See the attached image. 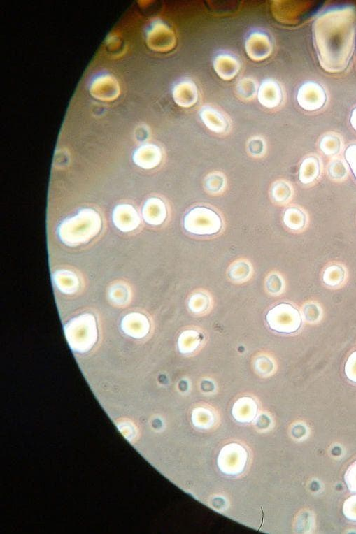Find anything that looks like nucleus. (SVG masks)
<instances>
[{
	"label": "nucleus",
	"instance_id": "obj_1",
	"mask_svg": "<svg viewBox=\"0 0 356 534\" xmlns=\"http://www.w3.org/2000/svg\"><path fill=\"white\" fill-rule=\"evenodd\" d=\"M313 42L321 68L329 73L346 70L356 41V10L351 6L329 10L313 24Z\"/></svg>",
	"mask_w": 356,
	"mask_h": 534
},
{
	"label": "nucleus",
	"instance_id": "obj_2",
	"mask_svg": "<svg viewBox=\"0 0 356 534\" xmlns=\"http://www.w3.org/2000/svg\"><path fill=\"white\" fill-rule=\"evenodd\" d=\"M183 225L185 231L199 237H211L224 229V219L220 212L208 205H197L185 215Z\"/></svg>",
	"mask_w": 356,
	"mask_h": 534
},
{
	"label": "nucleus",
	"instance_id": "obj_3",
	"mask_svg": "<svg viewBox=\"0 0 356 534\" xmlns=\"http://www.w3.org/2000/svg\"><path fill=\"white\" fill-rule=\"evenodd\" d=\"M265 322L273 332L282 335L298 334L304 326L301 310L290 302L274 305L266 313Z\"/></svg>",
	"mask_w": 356,
	"mask_h": 534
},
{
	"label": "nucleus",
	"instance_id": "obj_4",
	"mask_svg": "<svg viewBox=\"0 0 356 534\" xmlns=\"http://www.w3.org/2000/svg\"><path fill=\"white\" fill-rule=\"evenodd\" d=\"M207 335L205 331L197 326L186 328L180 332L177 339V348L180 354L191 357L205 347Z\"/></svg>",
	"mask_w": 356,
	"mask_h": 534
},
{
	"label": "nucleus",
	"instance_id": "obj_5",
	"mask_svg": "<svg viewBox=\"0 0 356 534\" xmlns=\"http://www.w3.org/2000/svg\"><path fill=\"white\" fill-rule=\"evenodd\" d=\"M297 99L299 106L308 112L320 110L326 102V94L322 87L315 82H306L298 90Z\"/></svg>",
	"mask_w": 356,
	"mask_h": 534
},
{
	"label": "nucleus",
	"instance_id": "obj_6",
	"mask_svg": "<svg viewBox=\"0 0 356 534\" xmlns=\"http://www.w3.org/2000/svg\"><path fill=\"white\" fill-rule=\"evenodd\" d=\"M323 173V165L318 157L309 155L300 163L298 170V181L306 188L316 185Z\"/></svg>",
	"mask_w": 356,
	"mask_h": 534
},
{
	"label": "nucleus",
	"instance_id": "obj_7",
	"mask_svg": "<svg viewBox=\"0 0 356 534\" xmlns=\"http://www.w3.org/2000/svg\"><path fill=\"white\" fill-rule=\"evenodd\" d=\"M142 217L144 222L150 226L163 225L169 217L167 203L159 196L150 197L143 204Z\"/></svg>",
	"mask_w": 356,
	"mask_h": 534
},
{
	"label": "nucleus",
	"instance_id": "obj_8",
	"mask_svg": "<svg viewBox=\"0 0 356 534\" xmlns=\"http://www.w3.org/2000/svg\"><path fill=\"white\" fill-rule=\"evenodd\" d=\"M309 215L306 210L297 205H290L283 210L282 222L285 228L292 233H301L309 226Z\"/></svg>",
	"mask_w": 356,
	"mask_h": 534
},
{
	"label": "nucleus",
	"instance_id": "obj_9",
	"mask_svg": "<svg viewBox=\"0 0 356 534\" xmlns=\"http://www.w3.org/2000/svg\"><path fill=\"white\" fill-rule=\"evenodd\" d=\"M347 268L339 262H332L323 268L321 282L327 289L337 290L344 287L348 281Z\"/></svg>",
	"mask_w": 356,
	"mask_h": 534
},
{
	"label": "nucleus",
	"instance_id": "obj_10",
	"mask_svg": "<svg viewBox=\"0 0 356 534\" xmlns=\"http://www.w3.org/2000/svg\"><path fill=\"white\" fill-rule=\"evenodd\" d=\"M245 48L248 57L255 62L265 60L272 51L269 38L261 33L251 34L246 40Z\"/></svg>",
	"mask_w": 356,
	"mask_h": 534
},
{
	"label": "nucleus",
	"instance_id": "obj_11",
	"mask_svg": "<svg viewBox=\"0 0 356 534\" xmlns=\"http://www.w3.org/2000/svg\"><path fill=\"white\" fill-rule=\"evenodd\" d=\"M214 300L210 292L205 289L193 291L187 301V309L195 316L202 317L208 315L213 308Z\"/></svg>",
	"mask_w": 356,
	"mask_h": 534
},
{
	"label": "nucleus",
	"instance_id": "obj_12",
	"mask_svg": "<svg viewBox=\"0 0 356 534\" xmlns=\"http://www.w3.org/2000/svg\"><path fill=\"white\" fill-rule=\"evenodd\" d=\"M252 264L247 259L241 258L233 261L227 268V276L229 280L236 284H243L249 282L253 277Z\"/></svg>",
	"mask_w": 356,
	"mask_h": 534
},
{
	"label": "nucleus",
	"instance_id": "obj_13",
	"mask_svg": "<svg viewBox=\"0 0 356 534\" xmlns=\"http://www.w3.org/2000/svg\"><path fill=\"white\" fill-rule=\"evenodd\" d=\"M136 164L145 170H152L160 166L163 159L161 149L155 145L141 147L136 155Z\"/></svg>",
	"mask_w": 356,
	"mask_h": 534
},
{
	"label": "nucleus",
	"instance_id": "obj_14",
	"mask_svg": "<svg viewBox=\"0 0 356 534\" xmlns=\"http://www.w3.org/2000/svg\"><path fill=\"white\" fill-rule=\"evenodd\" d=\"M294 196L292 185L285 179L273 182L269 189V197L271 202L280 207L287 205Z\"/></svg>",
	"mask_w": 356,
	"mask_h": 534
},
{
	"label": "nucleus",
	"instance_id": "obj_15",
	"mask_svg": "<svg viewBox=\"0 0 356 534\" xmlns=\"http://www.w3.org/2000/svg\"><path fill=\"white\" fill-rule=\"evenodd\" d=\"M175 103L182 108H190L198 101V91L194 83L190 81L181 82L173 89Z\"/></svg>",
	"mask_w": 356,
	"mask_h": 534
},
{
	"label": "nucleus",
	"instance_id": "obj_16",
	"mask_svg": "<svg viewBox=\"0 0 356 534\" xmlns=\"http://www.w3.org/2000/svg\"><path fill=\"white\" fill-rule=\"evenodd\" d=\"M259 103L267 108H274L278 106L282 100L280 87L276 82L268 80L264 81L257 92Z\"/></svg>",
	"mask_w": 356,
	"mask_h": 534
},
{
	"label": "nucleus",
	"instance_id": "obj_17",
	"mask_svg": "<svg viewBox=\"0 0 356 534\" xmlns=\"http://www.w3.org/2000/svg\"><path fill=\"white\" fill-rule=\"evenodd\" d=\"M213 68L220 78L229 81L238 73L240 65L238 61L231 55H221L214 60Z\"/></svg>",
	"mask_w": 356,
	"mask_h": 534
},
{
	"label": "nucleus",
	"instance_id": "obj_18",
	"mask_svg": "<svg viewBox=\"0 0 356 534\" xmlns=\"http://www.w3.org/2000/svg\"><path fill=\"white\" fill-rule=\"evenodd\" d=\"M252 366L254 372L262 378L273 375L278 369L275 358L267 352H259L252 359Z\"/></svg>",
	"mask_w": 356,
	"mask_h": 534
},
{
	"label": "nucleus",
	"instance_id": "obj_19",
	"mask_svg": "<svg viewBox=\"0 0 356 534\" xmlns=\"http://www.w3.org/2000/svg\"><path fill=\"white\" fill-rule=\"evenodd\" d=\"M203 185L205 192L210 196H221L227 190V179L223 173L213 171L206 175Z\"/></svg>",
	"mask_w": 356,
	"mask_h": 534
},
{
	"label": "nucleus",
	"instance_id": "obj_20",
	"mask_svg": "<svg viewBox=\"0 0 356 534\" xmlns=\"http://www.w3.org/2000/svg\"><path fill=\"white\" fill-rule=\"evenodd\" d=\"M200 117L204 125L217 134H225L228 128L227 122L220 113L212 108L201 110Z\"/></svg>",
	"mask_w": 356,
	"mask_h": 534
},
{
	"label": "nucleus",
	"instance_id": "obj_21",
	"mask_svg": "<svg viewBox=\"0 0 356 534\" xmlns=\"http://www.w3.org/2000/svg\"><path fill=\"white\" fill-rule=\"evenodd\" d=\"M264 289L271 296H281L286 289V281L283 275L276 270L268 273L264 280Z\"/></svg>",
	"mask_w": 356,
	"mask_h": 534
},
{
	"label": "nucleus",
	"instance_id": "obj_22",
	"mask_svg": "<svg viewBox=\"0 0 356 534\" xmlns=\"http://www.w3.org/2000/svg\"><path fill=\"white\" fill-rule=\"evenodd\" d=\"M349 173L350 171L347 164L341 159L332 160L326 168L327 177L335 183H341L346 181L348 178Z\"/></svg>",
	"mask_w": 356,
	"mask_h": 534
},
{
	"label": "nucleus",
	"instance_id": "obj_23",
	"mask_svg": "<svg viewBox=\"0 0 356 534\" xmlns=\"http://www.w3.org/2000/svg\"><path fill=\"white\" fill-rule=\"evenodd\" d=\"M300 310L304 322L308 324H318L321 322L323 319V308L317 301H306L302 305Z\"/></svg>",
	"mask_w": 356,
	"mask_h": 534
},
{
	"label": "nucleus",
	"instance_id": "obj_24",
	"mask_svg": "<svg viewBox=\"0 0 356 534\" xmlns=\"http://www.w3.org/2000/svg\"><path fill=\"white\" fill-rule=\"evenodd\" d=\"M318 147L321 153L327 157H334L341 151V139L332 134L324 136L319 142Z\"/></svg>",
	"mask_w": 356,
	"mask_h": 534
},
{
	"label": "nucleus",
	"instance_id": "obj_25",
	"mask_svg": "<svg viewBox=\"0 0 356 534\" xmlns=\"http://www.w3.org/2000/svg\"><path fill=\"white\" fill-rule=\"evenodd\" d=\"M343 372L349 381L356 384V349L348 356L344 364Z\"/></svg>",
	"mask_w": 356,
	"mask_h": 534
},
{
	"label": "nucleus",
	"instance_id": "obj_26",
	"mask_svg": "<svg viewBox=\"0 0 356 534\" xmlns=\"http://www.w3.org/2000/svg\"><path fill=\"white\" fill-rule=\"evenodd\" d=\"M343 158L351 175L356 182V144H350L346 148Z\"/></svg>",
	"mask_w": 356,
	"mask_h": 534
},
{
	"label": "nucleus",
	"instance_id": "obj_27",
	"mask_svg": "<svg viewBox=\"0 0 356 534\" xmlns=\"http://www.w3.org/2000/svg\"><path fill=\"white\" fill-rule=\"evenodd\" d=\"M248 151L251 157L261 158L266 152V143L261 138H253L248 143Z\"/></svg>",
	"mask_w": 356,
	"mask_h": 534
},
{
	"label": "nucleus",
	"instance_id": "obj_28",
	"mask_svg": "<svg viewBox=\"0 0 356 534\" xmlns=\"http://www.w3.org/2000/svg\"><path fill=\"white\" fill-rule=\"evenodd\" d=\"M350 124L353 130L356 131V108H355L351 113Z\"/></svg>",
	"mask_w": 356,
	"mask_h": 534
},
{
	"label": "nucleus",
	"instance_id": "obj_29",
	"mask_svg": "<svg viewBox=\"0 0 356 534\" xmlns=\"http://www.w3.org/2000/svg\"><path fill=\"white\" fill-rule=\"evenodd\" d=\"M239 503H240V501H239V500H238V501H237V500H236V503H238V504H240ZM235 511H236V507H235ZM234 515H235V512H234Z\"/></svg>",
	"mask_w": 356,
	"mask_h": 534
}]
</instances>
